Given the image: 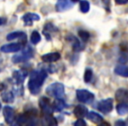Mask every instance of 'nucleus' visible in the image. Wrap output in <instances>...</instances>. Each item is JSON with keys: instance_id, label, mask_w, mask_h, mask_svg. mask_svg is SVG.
<instances>
[{"instance_id": "obj_12", "label": "nucleus", "mask_w": 128, "mask_h": 126, "mask_svg": "<svg viewBox=\"0 0 128 126\" xmlns=\"http://www.w3.org/2000/svg\"><path fill=\"white\" fill-rule=\"evenodd\" d=\"M60 54L59 53H49L41 56V60L44 62H46V63L55 62L58 60H60Z\"/></svg>"}, {"instance_id": "obj_29", "label": "nucleus", "mask_w": 128, "mask_h": 126, "mask_svg": "<svg viewBox=\"0 0 128 126\" xmlns=\"http://www.w3.org/2000/svg\"><path fill=\"white\" fill-rule=\"evenodd\" d=\"M74 126H86V123H85V121H84V119L80 118L75 123Z\"/></svg>"}, {"instance_id": "obj_34", "label": "nucleus", "mask_w": 128, "mask_h": 126, "mask_svg": "<svg viewBox=\"0 0 128 126\" xmlns=\"http://www.w3.org/2000/svg\"><path fill=\"white\" fill-rule=\"evenodd\" d=\"M98 126H110V124L107 122H102Z\"/></svg>"}, {"instance_id": "obj_27", "label": "nucleus", "mask_w": 128, "mask_h": 126, "mask_svg": "<svg viewBox=\"0 0 128 126\" xmlns=\"http://www.w3.org/2000/svg\"><path fill=\"white\" fill-rule=\"evenodd\" d=\"M78 35H79V37L81 38V39H82L84 42L88 41V39H90L89 32H87V31H85V30H80L78 32Z\"/></svg>"}, {"instance_id": "obj_26", "label": "nucleus", "mask_w": 128, "mask_h": 126, "mask_svg": "<svg viewBox=\"0 0 128 126\" xmlns=\"http://www.w3.org/2000/svg\"><path fill=\"white\" fill-rule=\"evenodd\" d=\"M93 76V72L91 68H86L85 73H84V82L87 83V82H90L92 79Z\"/></svg>"}, {"instance_id": "obj_9", "label": "nucleus", "mask_w": 128, "mask_h": 126, "mask_svg": "<svg viewBox=\"0 0 128 126\" xmlns=\"http://www.w3.org/2000/svg\"><path fill=\"white\" fill-rule=\"evenodd\" d=\"M4 117L7 124H12L14 120V110L10 106H6L3 110Z\"/></svg>"}, {"instance_id": "obj_2", "label": "nucleus", "mask_w": 128, "mask_h": 126, "mask_svg": "<svg viewBox=\"0 0 128 126\" xmlns=\"http://www.w3.org/2000/svg\"><path fill=\"white\" fill-rule=\"evenodd\" d=\"M46 91L50 96L55 97L56 99H62L65 96L64 85L60 82H54V83L50 84L46 88Z\"/></svg>"}, {"instance_id": "obj_3", "label": "nucleus", "mask_w": 128, "mask_h": 126, "mask_svg": "<svg viewBox=\"0 0 128 126\" xmlns=\"http://www.w3.org/2000/svg\"><path fill=\"white\" fill-rule=\"evenodd\" d=\"M34 56V50L30 46H26V48H24L20 53L14 55L12 59V60L13 61V63H20V62H24L28 60L29 59H31Z\"/></svg>"}, {"instance_id": "obj_10", "label": "nucleus", "mask_w": 128, "mask_h": 126, "mask_svg": "<svg viewBox=\"0 0 128 126\" xmlns=\"http://www.w3.org/2000/svg\"><path fill=\"white\" fill-rule=\"evenodd\" d=\"M67 39L70 42H72V47H73V50L76 52H80L82 51L84 48V46L82 44V43L79 41V39H77L76 37L73 35H70L68 37H67Z\"/></svg>"}, {"instance_id": "obj_36", "label": "nucleus", "mask_w": 128, "mask_h": 126, "mask_svg": "<svg viewBox=\"0 0 128 126\" xmlns=\"http://www.w3.org/2000/svg\"><path fill=\"white\" fill-rule=\"evenodd\" d=\"M11 126H21V124H18V123H16V124H13L12 125H11Z\"/></svg>"}, {"instance_id": "obj_20", "label": "nucleus", "mask_w": 128, "mask_h": 126, "mask_svg": "<svg viewBox=\"0 0 128 126\" xmlns=\"http://www.w3.org/2000/svg\"><path fill=\"white\" fill-rule=\"evenodd\" d=\"M116 110L118 115L123 116L128 113V103H120L117 105Z\"/></svg>"}, {"instance_id": "obj_24", "label": "nucleus", "mask_w": 128, "mask_h": 126, "mask_svg": "<svg viewBox=\"0 0 128 126\" xmlns=\"http://www.w3.org/2000/svg\"><path fill=\"white\" fill-rule=\"evenodd\" d=\"M40 39H41L40 34L37 31H34V32H32V34H31V42H32V44L36 45L40 41Z\"/></svg>"}, {"instance_id": "obj_19", "label": "nucleus", "mask_w": 128, "mask_h": 126, "mask_svg": "<svg viewBox=\"0 0 128 126\" xmlns=\"http://www.w3.org/2000/svg\"><path fill=\"white\" fill-rule=\"evenodd\" d=\"M7 40H13L15 39H22L26 41V33L23 32H11L7 35L6 37Z\"/></svg>"}, {"instance_id": "obj_37", "label": "nucleus", "mask_w": 128, "mask_h": 126, "mask_svg": "<svg viewBox=\"0 0 128 126\" xmlns=\"http://www.w3.org/2000/svg\"><path fill=\"white\" fill-rule=\"evenodd\" d=\"M70 1H71L72 3H76V2H78L79 0H70Z\"/></svg>"}, {"instance_id": "obj_11", "label": "nucleus", "mask_w": 128, "mask_h": 126, "mask_svg": "<svg viewBox=\"0 0 128 126\" xmlns=\"http://www.w3.org/2000/svg\"><path fill=\"white\" fill-rule=\"evenodd\" d=\"M27 76V72L26 70H16L13 72L12 77L18 84H22Z\"/></svg>"}, {"instance_id": "obj_30", "label": "nucleus", "mask_w": 128, "mask_h": 126, "mask_svg": "<svg viewBox=\"0 0 128 126\" xmlns=\"http://www.w3.org/2000/svg\"><path fill=\"white\" fill-rule=\"evenodd\" d=\"M37 125V121H36V118H32L26 123V126H36Z\"/></svg>"}, {"instance_id": "obj_1", "label": "nucleus", "mask_w": 128, "mask_h": 126, "mask_svg": "<svg viewBox=\"0 0 128 126\" xmlns=\"http://www.w3.org/2000/svg\"><path fill=\"white\" fill-rule=\"evenodd\" d=\"M46 76L48 74L44 69L34 70L31 73L30 80L28 82V89L32 95L39 94Z\"/></svg>"}, {"instance_id": "obj_21", "label": "nucleus", "mask_w": 128, "mask_h": 126, "mask_svg": "<svg viewBox=\"0 0 128 126\" xmlns=\"http://www.w3.org/2000/svg\"><path fill=\"white\" fill-rule=\"evenodd\" d=\"M58 32V29H57V27H55L53 24L48 23L44 26V30H43V33L46 35L48 39H50V37L48 35H49V32Z\"/></svg>"}, {"instance_id": "obj_18", "label": "nucleus", "mask_w": 128, "mask_h": 126, "mask_svg": "<svg viewBox=\"0 0 128 126\" xmlns=\"http://www.w3.org/2000/svg\"><path fill=\"white\" fill-rule=\"evenodd\" d=\"M115 74L122 77H128V67L124 65H118L114 69Z\"/></svg>"}, {"instance_id": "obj_14", "label": "nucleus", "mask_w": 128, "mask_h": 126, "mask_svg": "<svg viewBox=\"0 0 128 126\" xmlns=\"http://www.w3.org/2000/svg\"><path fill=\"white\" fill-rule=\"evenodd\" d=\"M72 6V4L70 0H58L56 3V11H64L70 9Z\"/></svg>"}, {"instance_id": "obj_25", "label": "nucleus", "mask_w": 128, "mask_h": 126, "mask_svg": "<svg viewBox=\"0 0 128 126\" xmlns=\"http://www.w3.org/2000/svg\"><path fill=\"white\" fill-rule=\"evenodd\" d=\"M80 10L82 13H87L90 11V3L87 0H81L80 1Z\"/></svg>"}, {"instance_id": "obj_33", "label": "nucleus", "mask_w": 128, "mask_h": 126, "mask_svg": "<svg viewBox=\"0 0 128 126\" xmlns=\"http://www.w3.org/2000/svg\"><path fill=\"white\" fill-rule=\"evenodd\" d=\"M6 23V18H0V25H3Z\"/></svg>"}, {"instance_id": "obj_6", "label": "nucleus", "mask_w": 128, "mask_h": 126, "mask_svg": "<svg viewBox=\"0 0 128 126\" xmlns=\"http://www.w3.org/2000/svg\"><path fill=\"white\" fill-rule=\"evenodd\" d=\"M98 109L99 111L103 112V113H109L113 109V100L108 98V99L102 100L98 103Z\"/></svg>"}, {"instance_id": "obj_7", "label": "nucleus", "mask_w": 128, "mask_h": 126, "mask_svg": "<svg viewBox=\"0 0 128 126\" xmlns=\"http://www.w3.org/2000/svg\"><path fill=\"white\" fill-rule=\"evenodd\" d=\"M23 45L20 43H11V44H6L1 46L0 50L3 53H15V52H18L22 49Z\"/></svg>"}, {"instance_id": "obj_35", "label": "nucleus", "mask_w": 128, "mask_h": 126, "mask_svg": "<svg viewBox=\"0 0 128 126\" xmlns=\"http://www.w3.org/2000/svg\"><path fill=\"white\" fill-rule=\"evenodd\" d=\"M4 89V84H0V91H2Z\"/></svg>"}, {"instance_id": "obj_8", "label": "nucleus", "mask_w": 128, "mask_h": 126, "mask_svg": "<svg viewBox=\"0 0 128 126\" xmlns=\"http://www.w3.org/2000/svg\"><path fill=\"white\" fill-rule=\"evenodd\" d=\"M22 19L24 20V23L26 25H32V22L34 21H38V20L40 19V16L36 13H32V12H28L26 13L23 17H22Z\"/></svg>"}, {"instance_id": "obj_23", "label": "nucleus", "mask_w": 128, "mask_h": 126, "mask_svg": "<svg viewBox=\"0 0 128 126\" xmlns=\"http://www.w3.org/2000/svg\"><path fill=\"white\" fill-rule=\"evenodd\" d=\"M2 99L4 103H12L13 100H14V96H13L12 92L11 91H6V92H4L2 95Z\"/></svg>"}, {"instance_id": "obj_4", "label": "nucleus", "mask_w": 128, "mask_h": 126, "mask_svg": "<svg viewBox=\"0 0 128 126\" xmlns=\"http://www.w3.org/2000/svg\"><path fill=\"white\" fill-rule=\"evenodd\" d=\"M76 97L81 103H90L94 100L95 96L93 93H91L87 89H78L76 91Z\"/></svg>"}, {"instance_id": "obj_13", "label": "nucleus", "mask_w": 128, "mask_h": 126, "mask_svg": "<svg viewBox=\"0 0 128 126\" xmlns=\"http://www.w3.org/2000/svg\"><path fill=\"white\" fill-rule=\"evenodd\" d=\"M116 100L120 103H128V90L126 89H119L115 94Z\"/></svg>"}, {"instance_id": "obj_5", "label": "nucleus", "mask_w": 128, "mask_h": 126, "mask_svg": "<svg viewBox=\"0 0 128 126\" xmlns=\"http://www.w3.org/2000/svg\"><path fill=\"white\" fill-rule=\"evenodd\" d=\"M40 107L42 112L46 116H51L54 112L53 105L50 103V100L46 97H41L40 99Z\"/></svg>"}, {"instance_id": "obj_16", "label": "nucleus", "mask_w": 128, "mask_h": 126, "mask_svg": "<svg viewBox=\"0 0 128 126\" xmlns=\"http://www.w3.org/2000/svg\"><path fill=\"white\" fill-rule=\"evenodd\" d=\"M86 117H87V118L89 119V120H90L91 122L95 123V124H98V123H101L102 121H103V117L94 111L88 112Z\"/></svg>"}, {"instance_id": "obj_22", "label": "nucleus", "mask_w": 128, "mask_h": 126, "mask_svg": "<svg viewBox=\"0 0 128 126\" xmlns=\"http://www.w3.org/2000/svg\"><path fill=\"white\" fill-rule=\"evenodd\" d=\"M65 107V103L62 99H56L53 103V109L55 111H62Z\"/></svg>"}, {"instance_id": "obj_38", "label": "nucleus", "mask_w": 128, "mask_h": 126, "mask_svg": "<svg viewBox=\"0 0 128 126\" xmlns=\"http://www.w3.org/2000/svg\"><path fill=\"white\" fill-rule=\"evenodd\" d=\"M1 107H2V106H1V103H0V110H1Z\"/></svg>"}, {"instance_id": "obj_28", "label": "nucleus", "mask_w": 128, "mask_h": 126, "mask_svg": "<svg viewBox=\"0 0 128 126\" xmlns=\"http://www.w3.org/2000/svg\"><path fill=\"white\" fill-rule=\"evenodd\" d=\"M121 52L123 53V58H126V60H128V44L127 43H123L120 45Z\"/></svg>"}, {"instance_id": "obj_15", "label": "nucleus", "mask_w": 128, "mask_h": 126, "mask_svg": "<svg viewBox=\"0 0 128 126\" xmlns=\"http://www.w3.org/2000/svg\"><path fill=\"white\" fill-rule=\"evenodd\" d=\"M74 114L77 118H82V117H86L88 114V109L84 105H77L75 109H74Z\"/></svg>"}, {"instance_id": "obj_31", "label": "nucleus", "mask_w": 128, "mask_h": 126, "mask_svg": "<svg viewBox=\"0 0 128 126\" xmlns=\"http://www.w3.org/2000/svg\"><path fill=\"white\" fill-rule=\"evenodd\" d=\"M115 126H126V124L124 121L123 120H118L115 123Z\"/></svg>"}, {"instance_id": "obj_17", "label": "nucleus", "mask_w": 128, "mask_h": 126, "mask_svg": "<svg viewBox=\"0 0 128 126\" xmlns=\"http://www.w3.org/2000/svg\"><path fill=\"white\" fill-rule=\"evenodd\" d=\"M41 125L42 126H56L57 122L54 117H52L51 116L45 115V117H43L42 120H41Z\"/></svg>"}, {"instance_id": "obj_32", "label": "nucleus", "mask_w": 128, "mask_h": 126, "mask_svg": "<svg viewBox=\"0 0 128 126\" xmlns=\"http://www.w3.org/2000/svg\"><path fill=\"white\" fill-rule=\"evenodd\" d=\"M118 4H126L128 3V0H115Z\"/></svg>"}]
</instances>
